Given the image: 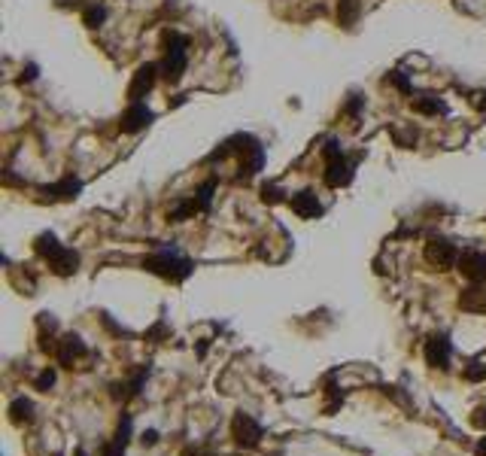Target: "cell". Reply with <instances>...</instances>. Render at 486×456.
Returning a JSON list of instances; mask_svg holds the SVG:
<instances>
[{
    "mask_svg": "<svg viewBox=\"0 0 486 456\" xmlns=\"http://www.w3.org/2000/svg\"><path fill=\"white\" fill-rule=\"evenodd\" d=\"M262 165H265V150H262V143H258L255 150H250L246 155H241V174H237V180L246 182L253 174H258V170H262Z\"/></svg>",
    "mask_w": 486,
    "mask_h": 456,
    "instance_id": "obj_14",
    "label": "cell"
},
{
    "mask_svg": "<svg viewBox=\"0 0 486 456\" xmlns=\"http://www.w3.org/2000/svg\"><path fill=\"white\" fill-rule=\"evenodd\" d=\"M191 213H201V210H198V204H195V198H191V201H183V204H176V207H174L171 213H167V216H171L174 222H183L186 216H191Z\"/></svg>",
    "mask_w": 486,
    "mask_h": 456,
    "instance_id": "obj_23",
    "label": "cell"
},
{
    "mask_svg": "<svg viewBox=\"0 0 486 456\" xmlns=\"http://www.w3.org/2000/svg\"><path fill=\"white\" fill-rule=\"evenodd\" d=\"M143 268L158 274V277H164V280H174V283H183L189 274L195 271V265H191L186 256H179L176 249H162V253L149 256L143 261Z\"/></svg>",
    "mask_w": 486,
    "mask_h": 456,
    "instance_id": "obj_2",
    "label": "cell"
},
{
    "mask_svg": "<svg viewBox=\"0 0 486 456\" xmlns=\"http://www.w3.org/2000/svg\"><path fill=\"white\" fill-rule=\"evenodd\" d=\"M55 350H58V359L64 365H73V359L85 356V344H83V338H76V335H67Z\"/></svg>",
    "mask_w": 486,
    "mask_h": 456,
    "instance_id": "obj_15",
    "label": "cell"
},
{
    "mask_svg": "<svg viewBox=\"0 0 486 456\" xmlns=\"http://www.w3.org/2000/svg\"><path fill=\"white\" fill-rule=\"evenodd\" d=\"M73 456H85V450H76V453H73Z\"/></svg>",
    "mask_w": 486,
    "mask_h": 456,
    "instance_id": "obj_33",
    "label": "cell"
},
{
    "mask_svg": "<svg viewBox=\"0 0 486 456\" xmlns=\"http://www.w3.org/2000/svg\"><path fill=\"white\" fill-rule=\"evenodd\" d=\"M155 122V113L143 104V100H137V104H131L128 110H125V116H122V122H119V128L125 131V134H137V131H143L146 125H152Z\"/></svg>",
    "mask_w": 486,
    "mask_h": 456,
    "instance_id": "obj_8",
    "label": "cell"
},
{
    "mask_svg": "<svg viewBox=\"0 0 486 456\" xmlns=\"http://www.w3.org/2000/svg\"><path fill=\"white\" fill-rule=\"evenodd\" d=\"M158 73H162V67H158V64H140L137 71H134V79L128 86V100H131V104H137V100H143L146 95H149Z\"/></svg>",
    "mask_w": 486,
    "mask_h": 456,
    "instance_id": "obj_4",
    "label": "cell"
},
{
    "mask_svg": "<svg viewBox=\"0 0 486 456\" xmlns=\"http://www.w3.org/2000/svg\"><path fill=\"white\" fill-rule=\"evenodd\" d=\"M474 107H477V110H486V91H480V95L474 98Z\"/></svg>",
    "mask_w": 486,
    "mask_h": 456,
    "instance_id": "obj_29",
    "label": "cell"
},
{
    "mask_svg": "<svg viewBox=\"0 0 486 456\" xmlns=\"http://www.w3.org/2000/svg\"><path fill=\"white\" fill-rule=\"evenodd\" d=\"M289 204H292V210H295L301 219H316V216H322V204H319V198H316V192H310V189L292 195Z\"/></svg>",
    "mask_w": 486,
    "mask_h": 456,
    "instance_id": "obj_11",
    "label": "cell"
},
{
    "mask_svg": "<svg viewBox=\"0 0 486 456\" xmlns=\"http://www.w3.org/2000/svg\"><path fill=\"white\" fill-rule=\"evenodd\" d=\"M104 21H107V6H104V4H92V6H88L85 13H83V25L92 28V31L100 28Z\"/></svg>",
    "mask_w": 486,
    "mask_h": 456,
    "instance_id": "obj_19",
    "label": "cell"
},
{
    "mask_svg": "<svg viewBox=\"0 0 486 456\" xmlns=\"http://www.w3.org/2000/svg\"><path fill=\"white\" fill-rule=\"evenodd\" d=\"M231 432H234V441L241 444V447H255V444L262 441V426H258L250 414H237L234 423H231Z\"/></svg>",
    "mask_w": 486,
    "mask_h": 456,
    "instance_id": "obj_6",
    "label": "cell"
},
{
    "mask_svg": "<svg viewBox=\"0 0 486 456\" xmlns=\"http://www.w3.org/2000/svg\"><path fill=\"white\" fill-rule=\"evenodd\" d=\"M31 79H37V64H28L25 71H21V83H31Z\"/></svg>",
    "mask_w": 486,
    "mask_h": 456,
    "instance_id": "obj_27",
    "label": "cell"
},
{
    "mask_svg": "<svg viewBox=\"0 0 486 456\" xmlns=\"http://www.w3.org/2000/svg\"><path fill=\"white\" fill-rule=\"evenodd\" d=\"M361 104H365V98H359V95H353V100H349V104H347V113H349V116H356V113H359V107Z\"/></svg>",
    "mask_w": 486,
    "mask_h": 456,
    "instance_id": "obj_26",
    "label": "cell"
},
{
    "mask_svg": "<svg viewBox=\"0 0 486 456\" xmlns=\"http://www.w3.org/2000/svg\"><path fill=\"white\" fill-rule=\"evenodd\" d=\"M426 261H428V265H435L438 271H447V268H453L459 261V253H456V247L450 241H444V237H435V241L426 244Z\"/></svg>",
    "mask_w": 486,
    "mask_h": 456,
    "instance_id": "obj_5",
    "label": "cell"
},
{
    "mask_svg": "<svg viewBox=\"0 0 486 456\" xmlns=\"http://www.w3.org/2000/svg\"><path fill=\"white\" fill-rule=\"evenodd\" d=\"M386 86H395L401 95H411V91H413V83L408 79V73H401V71H389L386 73Z\"/></svg>",
    "mask_w": 486,
    "mask_h": 456,
    "instance_id": "obj_22",
    "label": "cell"
},
{
    "mask_svg": "<svg viewBox=\"0 0 486 456\" xmlns=\"http://www.w3.org/2000/svg\"><path fill=\"white\" fill-rule=\"evenodd\" d=\"M79 192H83V180L64 177V180H58V182H52V186H43L40 195L46 198V201H73Z\"/></svg>",
    "mask_w": 486,
    "mask_h": 456,
    "instance_id": "obj_9",
    "label": "cell"
},
{
    "mask_svg": "<svg viewBox=\"0 0 486 456\" xmlns=\"http://www.w3.org/2000/svg\"><path fill=\"white\" fill-rule=\"evenodd\" d=\"M325 186L329 189H344L353 182V162L344 155V150L337 146V140H329L325 143Z\"/></svg>",
    "mask_w": 486,
    "mask_h": 456,
    "instance_id": "obj_3",
    "label": "cell"
},
{
    "mask_svg": "<svg viewBox=\"0 0 486 456\" xmlns=\"http://www.w3.org/2000/svg\"><path fill=\"white\" fill-rule=\"evenodd\" d=\"M361 13V4L359 0H337V21H341L344 28H353L356 19Z\"/></svg>",
    "mask_w": 486,
    "mask_h": 456,
    "instance_id": "obj_17",
    "label": "cell"
},
{
    "mask_svg": "<svg viewBox=\"0 0 486 456\" xmlns=\"http://www.w3.org/2000/svg\"><path fill=\"white\" fill-rule=\"evenodd\" d=\"M262 201L265 204H280L282 201V189L274 186V182H265V186H262Z\"/></svg>",
    "mask_w": 486,
    "mask_h": 456,
    "instance_id": "obj_24",
    "label": "cell"
},
{
    "mask_svg": "<svg viewBox=\"0 0 486 456\" xmlns=\"http://www.w3.org/2000/svg\"><path fill=\"white\" fill-rule=\"evenodd\" d=\"M58 247H61V244H58V237H55L52 232H43V234L37 237V241H33V249H37V253H40L43 259H49Z\"/></svg>",
    "mask_w": 486,
    "mask_h": 456,
    "instance_id": "obj_20",
    "label": "cell"
},
{
    "mask_svg": "<svg viewBox=\"0 0 486 456\" xmlns=\"http://www.w3.org/2000/svg\"><path fill=\"white\" fill-rule=\"evenodd\" d=\"M186 64H189V40L176 31H167L164 33V58H162V76L167 83H179L186 73Z\"/></svg>",
    "mask_w": 486,
    "mask_h": 456,
    "instance_id": "obj_1",
    "label": "cell"
},
{
    "mask_svg": "<svg viewBox=\"0 0 486 456\" xmlns=\"http://www.w3.org/2000/svg\"><path fill=\"white\" fill-rule=\"evenodd\" d=\"M213 192H216V177H210V180H204V182L198 186V192H195V204H198V210H201V213H207V210H210Z\"/></svg>",
    "mask_w": 486,
    "mask_h": 456,
    "instance_id": "obj_18",
    "label": "cell"
},
{
    "mask_svg": "<svg viewBox=\"0 0 486 456\" xmlns=\"http://www.w3.org/2000/svg\"><path fill=\"white\" fill-rule=\"evenodd\" d=\"M46 261H49V268L58 274V277H70V274H76V268H79V253H76V249L58 247Z\"/></svg>",
    "mask_w": 486,
    "mask_h": 456,
    "instance_id": "obj_10",
    "label": "cell"
},
{
    "mask_svg": "<svg viewBox=\"0 0 486 456\" xmlns=\"http://www.w3.org/2000/svg\"><path fill=\"white\" fill-rule=\"evenodd\" d=\"M426 359H428V365H432V368H450V341L444 335L428 338Z\"/></svg>",
    "mask_w": 486,
    "mask_h": 456,
    "instance_id": "obj_12",
    "label": "cell"
},
{
    "mask_svg": "<svg viewBox=\"0 0 486 456\" xmlns=\"http://www.w3.org/2000/svg\"><path fill=\"white\" fill-rule=\"evenodd\" d=\"M55 4H58V6H76L79 0H55Z\"/></svg>",
    "mask_w": 486,
    "mask_h": 456,
    "instance_id": "obj_31",
    "label": "cell"
},
{
    "mask_svg": "<svg viewBox=\"0 0 486 456\" xmlns=\"http://www.w3.org/2000/svg\"><path fill=\"white\" fill-rule=\"evenodd\" d=\"M477 456H486V438H480V444H477Z\"/></svg>",
    "mask_w": 486,
    "mask_h": 456,
    "instance_id": "obj_32",
    "label": "cell"
},
{
    "mask_svg": "<svg viewBox=\"0 0 486 456\" xmlns=\"http://www.w3.org/2000/svg\"><path fill=\"white\" fill-rule=\"evenodd\" d=\"M413 110L423 113V116H444V113H447V104H444L440 98H435V95H423V98L413 100Z\"/></svg>",
    "mask_w": 486,
    "mask_h": 456,
    "instance_id": "obj_16",
    "label": "cell"
},
{
    "mask_svg": "<svg viewBox=\"0 0 486 456\" xmlns=\"http://www.w3.org/2000/svg\"><path fill=\"white\" fill-rule=\"evenodd\" d=\"M52 383H55V371H43L40 378H37V386H40V390H49Z\"/></svg>",
    "mask_w": 486,
    "mask_h": 456,
    "instance_id": "obj_25",
    "label": "cell"
},
{
    "mask_svg": "<svg viewBox=\"0 0 486 456\" xmlns=\"http://www.w3.org/2000/svg\"><path fill=\"white\" fill-rule=\"evenodd\" d=\"M459 304H462V311L486 314V286H480V283H471V289H465L459 295Z\"/></svg>",
    "mask_w": 486,
    "mask_h": 456,
    "instance_id": "obj_13",
    "label": "cell"
},
{
    "mask_svg": "<svg viewBox=\"0 0 486 456\" xmlns=\"http://www.w3.org/2000/svg\"><path fill=\"white\" fill-rule=\"evenodd\" d=\"M31 410H33V405L28 402V398H16L13 408H9V414H13V423H28Z\"/></svg>",
    "mask_w": 486,
    "mask_h": 456,
    "instance_id": "obj_21",
    "label": "cell"
},
{
    "mask_svg": "<svg viewBox=\"0 0 486 456\" xmlns=\"http://www.w3.org/2000/svg\"><path fill=\"white\" fill-rule=\"evenodd\" d=\"M456 265H459L465 280H471V283H483L486 280V253H480V249H465V253L459 256Z\"/></svg>",
    "mask_w": 486,
    "mask_h": 456,
    "instance_id": "obj_7",
    "label": "cell"
},
{
    "mask_svg": "<svg viewBox=\"0 0 486 456\" xmlns=\"http://www.w3.org/2000/svg\"><path fill=\"white\" fill-rule=\"evenodd\" d=\"M158 441V435H155V432L149 429V432H143V444H155Z\"/></svg>",
    "mask_w": 486,
    "mask_h": 456,
    "instance_id": "obj_30",
    "label": "cell"
},
{
    "mask_svg": "<svg viewBox=\"0 0 486 456\" xmlns=\"http://www.w3.org/2000/svg\"><path fill=\"white\" fill-rule=\"evenodd\" d=\"M465 378H468V380H480V378H486V368H468Z\"/></svg>",
    "mask_w": 486,
    "mask_h": 456,
    "instance_id": "obj_28",
    "label": "cell"
}]
</instances>
